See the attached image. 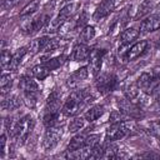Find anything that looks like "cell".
<instances>
[{"instance_id": "1", "label": "cell", "mask_w": 160, "mask_h": 160, "mask_svg": "<svg viewBox=\"0 0 160 160\" xmlns=\"http://www.w3.org/2000/svg\"><path fill=\"white\" fill-rule=\"evenodd\" d=\"M6 124H8V130L9 132H11V136L15 139V141L19 145H22L28 140V136L30 135L34 128V119L29 115H25L12 125H11V121L9 124L8 120H6Z\"/></svg>"}, {"instance_id": "2", "label": "cell", "mask_w": 160, "mask_h": 160, "mask_svg": "<svg viewBox=\"0 0 160 160\" xmlns=\"http://www.w3.org/2000/svg\"><path fill=\"white\" fill-rule=\"evenodd\" d=\"M86 105H88V102H86V100H85V98L82 95V91L81 90H76V91H72L68 96V99L65 100V104L62 106V111L68 116H75Z\"/></svg>"}, {"instance_id": "3", "label": "cell", "mask_w": 160, "mask_h": 160, "mask_svg": "<svg viewBox=\"0 0 160 160\" xmlns=\"http://www.w3.org/2000/svg\"><path fill=\"white\" fill-rule=\"evenodd\" d=\"M62 136V126L61 125H54V126H49L45 131L44 135V140H42V148L45 150H51L54 149L59 140Z\"/></svg>"}, {"instance_id": "4", "label": "cell", "mask_w": 160, "mask_h": 160, "mask_svg": "<svg viewBox=\"0 0 160 160\" xmlns=\"http://www.w3.org/2000/svg\"><path fill=\"white\" fill-rule=\"evenodd\" d=\"M116 76L111 72H101L96 79V89L100 94H108L116 88Z\"/></svg>"}, {"instance_id": "5", "label": "cell", "mask_w": 160, "mask_h": 160, "mask_svg": "<svg viewBox=\"0 0 160 160\" xmlns=\"http://www.w3.org/2000/svg\"><path fill=\"white\" fill-rule=\"evenodd\" d=\"M160 29V4L155 8L154 12L145 18L141 22H140V30L139 32L140 34H146V32H150V31H155Z\"/></svg>"}, {"instance_id": "6", "label": "cell", "mask_w": 160, "mask_h": 160, "mask_svg": "<svg viewBox=\"0 0 160 160\" xmlns=\"http://www.w3.org/2000/svg\"><path fill=\"white\" fill-rule=\"evenodd\" d=\"M104 55H105V51L100 50V49H92L91 52H90L88 69L94 76H98L99 72H100V69H101V65H102V60H104Z\"/></svg>"}, {"instance_id": "7", "label": "cell", "mask_w": 160, "mask_h": 160, "mask_svg": "<svg viewBox=\"0 0 160 160\" xmlns=\"http://www.w3.org/2000/svg\"><path fill=\"white\" fill-rule=\"evenodd\" d=\"M118 106H119V109L122 112H125L128 116H130L132 119H138V118H141L142 116V112L140 110V106L136 105L135 102L130 101L126 98L125 99H119L118 100Z\"/></svg>"}, {"instance_id": "8", "label": "cell", "mask_w": 160, "mask_h": 160, "mask_svg": "<svg viewBox=\"0 0 160 160\" xmlns=\"http://www.w3.org/2000/svg\"><path fill=\"white\" fill-rule=\"evenodd\" d=\"M125 135H128L126 128H125V120L119 122H112L106 129V141H115L122 139Z\"/></svg>"}, {"instance_id": "9", "label": "cell", "mask_w": 160, "mask_h": 160, "mask_svg": "<svg viewBox=\"0 0 160 160\" xmlns=\"http://www.w3.org/2000/svg\"><path fill=\"white\" fill-rule=\"evenodd\" d=\"M49 20H50V14L49 12H42L40 16H38L34 20H31L30 22H28L24 26V31L26 34H34V32L44 29L48 25Z\"/></svg>"}, {"instance_id": "10", "label": "cell", "mask_w": 160, "mask_h": 160, "mask_svg": "<svg viewBox=\"0 0 160 160\" xmlns=\"http://www.w3.org/2000/svg\"><path fill=\"white\" fill-rule=\"evenodd\" d=\"M114 8H115V0H102L100 2V5L96 8V10L94 11L92 20L94 21L102 20L104 18L110 15V12L114 10Z\"/></svg>"}, {"instance_id": "11", "label": "cell", "mask_w": 160, "mask_h": 160, "mask_svg": "<svg viewBox=\"0 0 160 160\" xmlns=\"http://www.w3.org/2000/svg\"><path fill=\"white\" fill-rule=\"evenodd\" d=\"M148 45H149V42H148L146 40H140V41L135 42L134 45H131L130 48H128V51H126L125 58H124V62L131 61V60L139 58V56L146 50Z\"/></svg>"}, {"instance_id": "12", "label": "cell", "mask_w": 160, "mask_h": 160, "mask_svg": "<svg viewBox=\"0 0 160 160\" xmlns=\"http://www.w3.org/2000/svg\"><path fill=\"white\" fill-rule=\"evenodd\" d=\"M76 8H78V4H72V2L65 5V6L60 10V12L58 14V16L54 19L52 26H60L62 22H65L66 20H69V19L75 14Z\"/></svg>"}, {"instance_id": "13", "label": "cell", "mask_w": 160, "mask_h": 160, "mask_svg": "<svg viewBox=\"0 0 160 160\" xmlns=\"http://www.w3.org/2000/svg\"><path fill=\"white\" fill-rule=\"evenodd\" d=\"M88 76H89V69H88L86 66H81V68L76 69V70L68 78L66 84H68V86H70V88H75L79 82L84 81Z\"/></svg>"}, {"instance_id": "14", "label": "cell", "mask_w": 160, "mask_h": 160, "mask_svg": "<svg viewBox=\"0 0 160 160\" xmlns=\"http://www.w3.org/2000/svg\"><path fill=\"white\" fill-rule=\"evenodd\" d=\"M32 78L34 76L31 75V71H30V74H26V75L21 76L20 81H19V88L22 91H35V92L36 91H40L38 82Z\"/></svg>"}, {"instance_id": "15", "label": "cell", "mask_w": 160, "mask_h": 160, "mask_svg": "<svg viewBox=\"0 0 160 160\" xmlns=\"http://www.w3.org/2000/svg\"><path fill=\"white\" fill-rule=\"evenodd\" d=\"M91 49L86 45V44H78L74 48V52H72V58L75 61H84L88 60L90 56Z\"/></svg>"}, {"instance_id": "16", "label": "cell", "mask_w": 160, "mask_h": 160, "mask_svg": "<svg viewBox=\"0 0 160 160\" xmlns=\"http://www.w3.org/2000/svg\"><path fill=\"white\" fill-rule=\"evenodd\" d=\"M49 40H50L49 36H41V38H38V39H34L30 42V45L28 46V52L31 54V55H34V54L44 50Z\"/></svg>"}, {"instance_id": "17", "label": "cell", "mask_w": 160, "mask_h": 160, "mask_svg": "<svg viewBox=\"0 0 160 160\" xmlns=\"http://www.w3.org/2000/svg\"><path fill=\"white\" fill-rule=\"evenodd\" d=\"M60 98L61 94L59 91H52L46 100V110L48 111H60Z\"/></svg>"}, {"instance_id": "18", "label": "cell", "mask_w": 160, "mask_h": 160, "mask_svg": "<svg viewBox=\"0 0 160 160\" xmlns=\"http://www.w3.org/2000/svg\"><path fill=\"white\" fill-rule=\"evenodd\" d=\"M102 114H104V106L102 105H94L86 110V112L84 114V118L89 122H92V121L98 120Z\"/></svg>"}, {"instance_id": "19", "label": "cell", "mask_w": 160, "mask_h": 160, "mask_svg": "<svg viewBox=\"0 0 160 160\" xmlns=\"http://www.w3.org/2000/svg\"><path fill=\"white\" fill-rule=\"evenodd\" d=\"M39 92L40 91H22V101L24 104L30 108V109H35L39 101Z\"/></svg>"}, {"instance_id": "20", "label": "cell", "mask_w": 160, "mask_h": 160, "mask_svg": "<svg viewBox=\"0 0 160 160\" xmlns=\"http://www.w3.org/2000/svg\"><path fill=\"white\" fill-rule=\"evenodd\" d=\"M42 122L46 128L60 125V111H48L42 116Z\"/></svg>"}, {"instance_id": "21", "label": "cell", "mask_w": 160, "mask_h": 160, "mask_svg": "<svg viewBox=\"0 0 160 160\" xmlns=\"http://www.w3.org/2000/svg\"><path fill=\"white\" fill-rule=\"evenodd\" d=\"M152 6H154V1L152 0H144L139 6H138V10H136V14L134 15V19L135 20H139L141 19L142 16L148 15L150 12V10H152Z\"/></svg>"}, {"instance_id": "22", "label": "cell", "mask_w": 160, "mask_h": 160, "mask_svg": "<svg viewBox=\"0 0 160 160\" xmlns=\"http://www.w3.org/2000/svg\"><path fill=\"white\" fill-rule=\"evenodd\" d=\"M95 36V29H94V26H91V25H86V26H84L82 29H81V31H80V34H79V44H86V42H89L92 38Z\"/></svg>"}, {"instance_id": "23", "label": "cell", "mask_w": 160, "mask_h": 160, "mask_svg": "<svg viewBox=\"0 0 160 160\" xmlns=\"http://www.w3.org/2000/svg\"><path fill=\"white\" fill-rule=\"evenodd\" d=\"M140 35L139 30L134 29V28H128L122 31L121 34V45H129L130 42H132L135 39H138V36Z\"/></svg>"}, {"instance_id": "24", "label": "cell", "mask_w": 160, "mask_h": 160, "mask_svg": "<svg viewBox=\"0 0 160 160\" xmlns=\"http://www.w3.org/2000/svg\"><path fill=\"white\" fill-rule=\"evenodd\" d=\"M26 52H28V48H26V46H25V48H20V49L12 55V59H11L9 70H11V71H16L18 68L20 66V64H21V60H22L24 55H25Z\"/></svg>"}, {"instance_id": "25", "label": "cell", "mask_w": 160, "mask_h": 160, "mask_svg": "<svg viewBox=\"0 0 160 160\" xmlns=\"http://www.w3.org/2000/svg\"><path fill=\"white\" fill-rule=\"evenodd\" d=\"M20 104H21L20 98L18 95H11V96H9L1 101V108H2V110H10L11 111V110L18 109L20 106Z\"/></svg>"}, {"instance_id": "26", "label": "cell", "mask_w": 160, "mask_h": 160, "mask_svg": "<svg viewBox=\"0 0 160 160\" xmlns=\"http://www.w3.org/2000/svg\"><path fill=\"white\" fill-rule=\"evenodd\" d=\"M102 159H115L119 158V148L112 142V141H108L104 146V151H102Z\"/></svg>"}, {"instance_id": "27", "label": "cell", "mask_w": 160, "mask_h": 160, "mask_svg": "<svg viewBox=\"0 0 160 160\" xmlns=\"http://www.w3.org/2000/svg\"><path fill=\"white\" fill-rule=\"evenodd\" d=\"M66 59H68V56L64 55V54H61V55L55 56V58H52V59L45 60V61H44V65H45L50 71H51V70H56L58 68H60V66L66 61Z\"/></svg>"}, {"instance_id": "28", "label": "cell", "mask_w": 160, "mask_h": 160, "mask_svg": "<svg viewBox=\"0 0 160 160\" xmlns=\"http://www.w3.org/2000/svg\"><path fill=\"white\" fill-rule=\"evenodd\" d=\"M75 29H76V18L69 19V20H66L65 22H62V24L58 28V32H59L60 36H64V35H66L68 32H70V31H72V30H75Z\"/></svg>"}, {"instance_id": "29", "label": "cell", "mask_w": 160, "mask_h": 160, "mask_svg": "<svg viewBox=\"0 0 160 160\" xmlns=\"http://www.w3.org/2000/svg\"><path fill=\"white\" fill-rule=\"evenodd\" d=\"M50 74V70L42 64V65H35L31 69V75L34 78H36L38 80H44L45 78H48Z\"/></svg>"}, {"instance_id": "30", "label": "cell", "mask_w": 160, "mask_h": 160, "mask_svg": "<svg viewBox=\"0 0 160 160\" xmlns=\"http://www.w3.org/2000/svg\"><path fill=\"white\" fill-rule=\"evenodd\" d=\"M85 136L82 135V134H78V135H75L71 140H70V142H69V145H68V151H72V150H78V149H80V148H82L84 145H85Z\"/></svg>"}, {"instance_id": "31", "label": "cell", "mask_w": 160, "mask_h": 160, "mask_svg": "<svg viewBox=\"0 0 160 160\" xmlns=\"http://www.w3.org/2000/svg\"><path fill=\"white\" fill-rule=\"evenodd\" d=\"M12 85V78L10 74H2L0 80V88H1V95L4 96L6 92H9L10 88Z\"/></svg>"}, {"instance_id": "32", "label": "cell", "mask_w": 160, "mask_h": 160, "mask_svg": "<svg viewBox=\"0 0 160 160\" xmlns=\"http://www.w3.org/2000/svg\"><path fill=\"white\" fill-rule=\"evenodd\" d=\"M38 9H39V0H32V1H30L29 4H26V5L22 8V10L20 11V16L31 15V14H34Z\"/></svg>"}, {"instance_id": "33", "label": "cell", "mask_w": 160, "mask_h": 160, "mask_svg": "<svg viewBox=\"0 0 160 160\" xmlns=\"http://www.w3.org/2000/svg\"><path fill=\"white\" fill-rule=\"evenodd\" d=\"M100 144V135H98V134H91V135H89V136H86V139H85V148H88V149H94L95 146H98Z\"/></svg>"}, {"instance_id": "34", "label": "cell", "mask_w": 160, "mask_h": 160, "mask_svg": "<svg viewBox=\"0 0 160 160\" xmlns=\"http://www.w3.org/2000/svg\"><path fill=\"white\" fill-rule=\"evenodd\" d=\"M84 122H85V118H75L74 120H71V122L69 124V131L70 132H76L80 129L84 128Z\"/></svg>"}, {"instance_id": "35", "label": "cell", "mask_w": 160, "mask_h": 160, "mask_svg": "<svg viewBox=\"0 0 160 160\" xmlns=\"http://www.w3.org/2000/svg\"><path fill=\"white\" fill-rule=\"evenodd\" d=\"M148 132L152 136L160 139V121H151L148 124Z\"/></svg>"}, {"instance_id": "36", "label": "cell", "mask_w": 160, "mask_h": 160, "mask_svg": "<svg viewBox=\"0 0 160 160\" xmlns=\"http://www.w3.org/2000/svg\"><path fill=\"white\" fill-rule=\"evenodd\" d=\"M60 45H61V39H60V38H52V39H50V40L48 41V44H46L44 51H46V52H51V51L56 50Z\"/></svg>"}, {"instance_id": "37", "label": "cell", "mask_w": 160, "mask_h": 160, "mask_svg": "<svg viewBox=\"0 0 160 160\" xmlns=\"http://www.w3.org/2000/svg\"><path fill=\"white\" fill-rule=\"evenodd\" d=\"M11 59H12V55L10 54V51L2 50V52H1V68H2V70H9Z\"/></svg>"}, {"instance_id": "38", "label": "cell", "mask_w": 160, "mask_h": 160, "mask_svg": "<svg viewBox=\"0 0 160 160\" xmlns=\"http://www.w3.org/2000/svg\"><path fill=\"white\" fill-rule=\"evenodd\" d=\"M126 118H129L125 112H122L120 109L119 110H112L110 114V120L111 122H119V121H124L126 120Z\"/></svg>"}, {"instance_id": "39", "label": "cell", "mask_w": 160, "mask_h": 160, "mask_svg": "<svg viewBox=\"0 0 160 160\" xmlns=\"http://www.w3.org/2000/svg\"><path fill=\"white\" fill-rule=\"evenodd\" d=\"M88 19H89L88 12H86L85 10H84V11H81V12L76 16V28H84V26H86L85 24H86Z\"/></svg>"}, {"instance_id": "40", "label": "cell", "mask_w": 160, "mask_h": 160, "mask_svg": "<svg viewBox=\"0 0 160 160\" xmlns=\"http://www.w3.org/2000/svg\"><path fill=\"white\" fill-rule=\"evenodd\" d=\"M20 1H21V0H2L1 6H2L4 10H10V9L14 8L15 5H18Z\"/></svg>"}, {"instance_id": "41", "label": "cell", "mask_w": 160, "mask_h": 160, "mask_svg": "<svg viewBox=\"0 0 160 160\" xmlns=\"http://www.w3.org/2000/svg\"><path fill=\"white\" fill-rule=\"evenodd\" d=\"M0 142H1V148H0V156H1V159L4 158V155H5V144H6V135L5 134H2L1 135V138H0Z\"/></svg>"}, {"instance_id": "42", "label": "cell", "mask_w": 160, "mask_h": 160, "mask_svg": "<svg viewBox=\"0 0 160 160\" xmlns=\"http://www.w3.org/2000/svg\"><path fill=\"white\" fill-rule=\"evenodd\" d=\"M152 110L156 111V112H160V99L159 100H155V102L152 104Z\"/></svg>"}, {"instance_id": "43", "label": "cell", "mask_w": 160, "mask_h": 160, "mask_svg": "<svg viewBox=\"0 0 160 160\" xmlns=\"http://www.w3.org/2000/svg\"><path fill=\"white\" fill-rule=\"evenodd\" d=\"M152 72H154V75H155V76H156V78H158V79L160 80V66H158V68H155Z\"/></svg>"}, {"instance_id": "44", "label": "cell", "mask_w": 160, "mask_h": 160, "mask_svg": "<svg viewBox=\"0 0 160 160\" xmlns=\"http://www.w3.org/2000/svg\"><path fill=\"white\" fill-rule=\"evenodd\" d=\"M61 1H70V0H61Z\"/></svg>"}, {"instance_id": "45", "label": "cell", "mask_w": 160, "mask_h": 160, "mask_svg": "<svg viewBox=\"0 0 160 160\" xmlns=\"http://www.w3.org/2000/svg\"><path fill=\"white\" fill-rule=\"evenodd\" d=\"M159 65H160V58H159Z\"/></svg>"}, {"instance_id": "46", "label": "cell", "mask_w": 160, "mask_h": 160, "mask_svg": "<svg viewBox=\"0 0 160 160\" xmlns=\"http://www.w3.org/2000/svg\"><path fill=\"white\" fill-rule=\"evenodd\" d=\"M159 142H160V139H159Z\"/></svg>"}, {"instance_id": "47", "label": "cell", "mask_w": 160, "mask_h": 160, "mask_svg": "<svg viewBox=\"0 0 160 160\" xmlns=\"http://www.w3.org/2000/svg\"><path fill=\"white\" fill-rule=\"evenodd\" d=\"M159 46H160V42H159Z\"/></svg>"}]
</instances>
